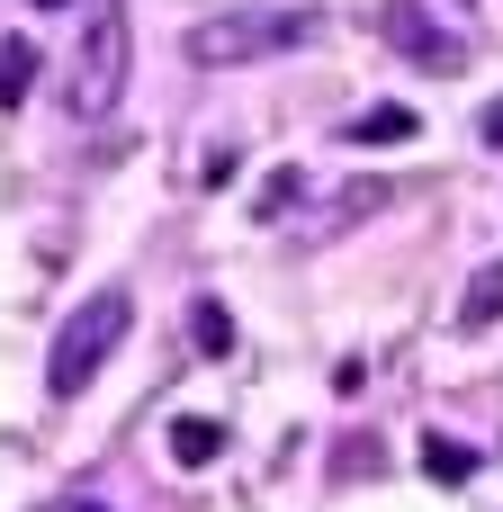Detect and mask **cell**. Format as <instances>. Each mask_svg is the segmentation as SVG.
<instances>
[{
	"label": "cell",
	"instance_id": "52a82bcc",
	"mask_svg": "<svg viewBox=\"0 0 503 512\" xmlns=\"http://www.w3.org/2000/svg\"><path fill=\"white\" fill-rule=\"evenodd\" d=\"M423 477H432V486H468V477H477V450L450 441V432H423Z\"/></svg>",
	"mask_w": 503,
	"mask_h": 512
},
{
	"label": "cell",
	"instance_id": "9c48e42d",
	"mask_svg": "<svg viewBox=\"0 0 503 512\" xmlns=\"http://www.w3.org/2000/svg\"><path fill=\"white\" fill-rule=\"evenodd\" d=\"M36 90V45L27 36H0V108H18Z\"/></svg>",
	"mask_w": 503,
	"mask_h": 512
},
{
	"label": "cell",
	"instance_id": "6da1fadb",
	"mask_svg": "<svg viewBox=\"0 0 503 512\" xmlns=\"http://www.w3.org/2000/svg\"><path fill=\"white\" fill-rule=\"evenodd\" d=\"M315 36H324V18H315V9H216V18H198V27H189V63L234 72V63L297 54V45H315Z\"/></svg>",
	"mask_w": 503,
	"mask_h": 512
},
{
	"label": "cell",
	"instance_id": "5b68a950",
	"mask_svg": "<svg viewBox=\"0 0 503 512\" xmlns=\"http://www.w3.org/2000/svg\"><path fill=\"white\" fill-rule=\"evenodd\" d=\"M414 126H423V117H414L405 99H378V108H360V117L342 126V144H378V153H387V144H414Z\"/></svg>",
	"mask_w": 503,
	"mask_h": 512
},
{
	"label": "cell",
	"instance_id": "3957f363",
	"mask_svg": "<svg viewBox=\"0 0 503 512\" xmlns=\"http://www.w3.org/2000/svg\"><path fill=\"white\" fill-rule=\"evenodd\" d=\"M126 63H135V36H126V0H90V27L72 45V117L99 126L117 99H126Z\"/></svg>",
	"mask_w": 503,
	"mask_h": 512
},
{
	"label": "cell",
	"instance_id": "30bf717a",
	"mask_svg": "<svg viewBox=\"0 0 503 512\" xmlns=\"http://www.w3.org/2000/svg\"><path fill=\"white\" fill-rule=\"evenodd\" d=\"M189 342H198L207 360H225V351H234V315H225L216 297H198V306H189Z\"/></svg>",
	"mask_w": 503,
	"mask_h": 512
},
{
	"label": "cell",
	"instance_id": "277c9868",
	"mask_svg": "<svg viewBox=\"0 0 503 512\" xmlns=\"http://www.w3.org/2000/svg\"><path fill=\"white\" fill-rule=\"evenodd\" d=\"M387 36H396V45H405V63H423V72H459V63H468V45H459L450 27H432L414 0H396V9H387Z\"/></svg>",
	"mask_w": 503,
	"mask_h": 512
},
{
	"label": "cell",
	"instance_id": "4fadbf2b",
	"mask_svg": "<svg viewBox=\"0 0 503 512\" xmlns=\"http://www.w3.org/2000/svg\"><path fill=\"white\" fill-rule=\"evenodd\" d=\"M36 9H63V0H36Z\"/></svg>",
	"mask_w": 503,
	"mask_h": 512
},
{
	"label": "cell",
	"instance_id": "8fae6325",
	"mask_svg": "<svg viewBox=\"0 0 503 512\" xmlns=\"http://www.w3.org/2000/svg\"><path fill=\"white\" fill-rule=\"evenodd\" d=\"M297 189H306L297 171H270V180H261V198H252V216H279V207H297Z\"/></svg>",
	"mask_w": 503,
	"mask_h": 512
},
{
	"label": "cell",
	"instance_id": "7a4b0ae2",
	"mask_svg": "<svg viewBox=\"0 0 503 512\" xmlns=\"http://www.w3.org/2000/svg\"><path fill=\"white\" fill-rule=\"evenodd\" d=\"M126 333H135V297H126V288L81 297V306L63 315L54 351H45V396H81V387L117 360V342H126Z\"/></svg>",
	"mask_w": 503,
	"mask_h": 512
},
{
	"label": "cell",
	"instance_id": "7c38bea8",
	"mask_svg": "<svg viewBox=\"0 0 503 512\" xmlns=\"http://www.w3.org/2000/svg\"><path fill=\"white\" fill-rule=\"evenodd\" d=\"M477 135H486V144L503 153V99H486V108H477Z\"/></svg>",
	"mask_w": 503,
	"mask_h": 512
},
{
	"label": "cell",
	"instance_id": "ba28073f",
	"mask_svg": "<svg viewBox=\"0 0 503 512\" xmlns=\"http://www.w3.org/2000/svg\"><path fill=\"white\" fill-rule=\"evenodd\" d=\"M495 315H503V261H486V270L468 279V297H459V324H468V333H486Z\"/></svg>",
	"mask_w": 503,
	"mask_h": 512
},
{
	"label": "cell",
	"instance_id": "8992f818",
	"mask_svg": "<svg viewBox=\"0 0 503 512\" xmlns=\"http://www.w3.org/2000/svg\"><path fill=\"white\" fill-rule=\"evenodd\" d=\"M171 459H180V468H216V459H225V423H216V414H180V423H171Z\"/></svg>",
	"mask_w": 503,
	"mask_h": 512
}]
</instances>
